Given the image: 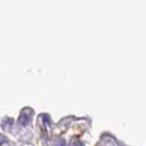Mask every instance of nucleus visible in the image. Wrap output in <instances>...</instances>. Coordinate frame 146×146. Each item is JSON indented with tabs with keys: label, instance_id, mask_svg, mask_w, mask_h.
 I'll use <instances>...</instances> for the list:
<instances>
[{
	"label": "nucleus",
	"instance_id": "obj_1",
	"mask_svg": "<svg viewBox=\"0 0 146 146\" xmlns=\"http://www.w3.org/2000/svg\"><path fill=\"white\" fill-rule=\"evenodd\" d=\"M5 142H6V137H5V136H2V135L0 134V145H2Z\"/></svg>",
	"mask_w": 146,
	"mask_h": 146
},
{
	"label": "nucleus",
	"instance_id": "obj_2",
	"mask_svg": "<svg viewBox=\"0 0 146 146\" xmlns=\"http://www.w3.org/2000/svg\"><path fill=\"white\" fill-rule=\"evenodd\" d=\"M73 146H84V145H82L81 143H79V142H77V143H75Z\"/></svg>",
	"mask_w": 146,
	"mask_h": 146
}]
</instances>
